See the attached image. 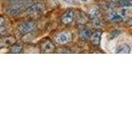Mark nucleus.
<instances>
[{"label": "nucleus", "mask_w": 132, "mask_h": 124, "mask_svg": "<svg viewBox=\"0 0 132 124\" xmlns=\"http://www.w3.org/2000/svg\"><path fill=\"white\" fill-rule=\"evenodd\" d=\"M36 29V24L31 22V21H27V22H23L20 23L18 27V30L21 34H27L29 32H31Z\"/></svg>", "instance_id": "nucleus-1"}, {"label": "nucleus", "mask_w": 132, "mask_h": 124, "mask_svg": "<svg viewBox=\"0 0 132 124\" xmlns=\"http://www.w3.org/2000/svg\"><path fill=\"white\" fill-rule=\"evenodd\" d=\"M72 40V35L69 32H62L55 36V41L58 44L64 45L69 43Z\"/></svg>", "instance_id": "nucleus-2"}, {"label": "nucleus", "mask_w": 132, "mask_h": 124, "mask_svg": "<svg viewBox=\"0 0 132 124\" xmlns=\"http://www.w3.org/2000/svg\"><path fill=\"white\" fill-rule=\"evenodd\" d=\"M44 8L45 5L42 3L35 2L28 4L26 7V10L30 13H39V12H41L44 10Z\"/></svg>", "instance_id": "nucleus-3"}, {"label": "nucleus", "mask_w": 132, "mask_h": 124, "mask_svg": "<svg viewBox=\"0 0 132 124\" xmlns=\"http://www.w3.org/2000/svg\"><path fill=\"white\" fill-rule=\"evenodd\" d=\"M16 42V38L13 36H5L0 38V48L12 45Z\"/></svg>", "instance_id": "nucleus-4"}, {"label": "nucleus", "mask_w": 132, "mask_h": 124, "mask_svg": "<svg viewBox=\"0 0 132 124\" xmlns=\"http://www.w3.org/2000/svg\"><path fill=\"white\" fill-rule=\"evenodd\" d=\"M75 17V13L73 10H68L66 11L63 16L61 17V22L65 25H69L73 22V21Z\"/></svg>", "instance_id": "nucleus-5"}, {"label": "nucleus", "mask_w": 132, "mask_h": 124, "mask_svg": "<svg viewBox=\"0 0 132 124\" xmlns=\"http://www.w3.org/2000/svg\"><path fill=\"white\" fill-rule=\"evenodd\" d=\"M24 10V7L22 5H19V4H14V5L10 6L7 8V12L10 16H16L22 13Z\"/></svg>", "instance_id": "nucleus-6"}, {"label": "nucleus", "mask_w": 132, "mask_h": 124, "mask_svg": "<svg viewBox=\"0 0 132 124\" xmlns=\"http://www.w3.org/2000/svg\"><path fill=\"white\" fill-rule=\"evenodd\" d=\"M106 18L111 22H120L124 20V18L121 14V12H111L109 13H107Z\"/></svg>", "instance_id": "nucleus-7"}, {"label": "nucleus", "mask_w": 132, "mask_h": 124, "mask_svg": "<svg viewBox=\"0 0 132 124\" xmlns=\"http://www.w3.org/2000/svg\"><path fill=\"white\" fill-rule=\"evenodd\" d=\"M40 49L44 52H51L55 49V45H54V44L51 41H45L44 42L41 43Z\"/></svg>", "instance_id": "nucleus-8"}, {"label": "nucleus", "mask_w": 132, "mask_h": 124, "mask_svg": "<svg viewBox=\"0 0 132 124\" xmlns=\"http://www.w3.org/2000/svg\"><path fill=\"white\" fill-rule=\"evenodd\" d=\"M102 31H96L94 32L92 36H91V40H92V42L94 45H99L101 41V37H102Z\"/></svg>", "instance_id": "nucleus-9"}, {"label": "nucleus", "mask_w": 132, "mask_h": 124, "mask_svg": "<svg viewBox=\"0 0 132 124\" xmlns=\"http://www.w3.org/2000/svg\"><path fill=\"white\" fill-rule=\"evenodd\" d=\"M130 52V48L126 44H122L117 48L116 53L117 54H129Z\"/></svg>", "instance_id": "nucleus-10"}, {"label": "nucleus", "mask_w": 132, "mask_h": 124, "mask_svg": "<svg viewBox=\"0 0 132 124\" xmlns=\"http://www.w3.org/2000/svg\"><path fill=\"white\" fill-rule=\"evenodd\" d=\"M92 36V33H91V31L88 28H82V30H80L79 32V36L82 39H88L89 37H91Z\"/></svg>", "instance_id": "nucleus-11"}, {"label": "nucleus", "mask_w": 132, "mask_h": 124, "mask_svg": "<svg viewBox=\"0 0 132 124\" xmlns=\"http://www.w3.org/2000/svg\"><path fill=\"white\" fill-rule=\"evenodd\" d=\"M99 14H100V11H99V9L97 7L90 8V9L88 10V15L89 16V18H94V19H96L97 18H98Z\"/></svg>", "instance_id": "nucleus-12"}, {"label": "nucleus", "mask_w": 132, "mask_h": 124, "mask_svg": "<svg viewBox=\"0 0 132 124\" xmlns=\"http://www.w3.org/2000/svg\"><path fill=\"white\" fill-rule=\"evenodd\" d=\"M22 45L20 44H13L10 47V52L11 53H15V54H18L22 51Z\"/></svg>", "instance_id": "nucleus-13"}, {"label": "nucleus", "mask_w": 132, "mask_h": 124, "mask_svg": "<svg viewBox=\"0 0 132 124\" xmlns=\"http://www.w3.org/2000/svg\"><path fill=\"white\" fill-rule=\"evenodd\" d=\"M120 12H121V14L123 16L124 19H125V18H126V17H128V18H130V21L132 22V9L125 8V9H122Z\"/></svg>", "instance_id": "nucleus-14"}, {"label": "nucleus", "mask_w": 132, "mask_h": 124, "mask_svg": "<svg viewBox=\"0 0 132 124\" xmlns=\"http://www.w3.org/2000/svg\"><path fill=\"white\" fill-rule=\"evenodd\" d=\"M119 4L124 7H132V0H120Z\"/></svg>", "instance_id": "nucleus-15"}, {"label": "nucleus", "mask_w": 132, "mask_h": 124, "mask_svg": "<svg viewBox=\"0 0 132 124\" xmlns=\"http://www.w3.org/2000/svg\"><path fill=\"white\" fill-rule=\"evenodd\" d=\"M6 32V29L4 27H0V34H3V33H5Z\"/></svg>", "instance_id": "nucleus-16"}, {"label": "nucleus", "mask_w": 132, "mask_h": 124, "mask_svg": "<svg viewBox=\"0 0 132 124\" xmlns=\"http://www.w3.org/2000/svg\"><path fill=\"white\" fill-rule=\"evenodd\" d=\"M4 23V18L3 17H0V27H2Z\"/></svg>", "instance_id": "nucleus-17"}, {"label": "nucleus", "mask_w": 132, "mask_h": 124, "mask_svg": "<svg viewBox=\"0 0 132 124\" xmlns=\"http://www.w3.org/2000/svg\"><path fill=\"white\" fill-rule=\"evenodd\" d=\"M9 1H11V2H18V1H20V0H9Z\"/></svg>", "instance_id": "nucleus-18"}, {"label": "nucleus", "mask_w": 132, "mask_h": 124, "mask_svg": "<svg viewBox=\"0 0 132 124\" xmlns=\"http://www.w3.org/2000/svg\"><path fill=\"white\" fill-rule=\"evenodd\" d=\"M82 2H87V1H88V0H82Z\"/></svg>", "instance_id": "nucleus-19"}]
</instances>
